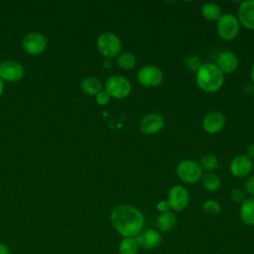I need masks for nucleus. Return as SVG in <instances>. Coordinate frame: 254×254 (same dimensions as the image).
Wrapping results in <instances>:
<instances>
[{
  "label": "nucleus",
  "instance_id": "1",
  "mask_svg": "<svg viewBox=\"0 0 254 254\" xmlns=\"http://www.w3.org/2000/svg\"><path fill=\"white\" fill-rule=\"evenodd\" d=\"M110 221L123 237H136L144 227L142 212L130 204L116 205L110 213Z\"/></svg>",
  "mask_w": 254,
  "mask_h": 254
},
{
  "label": "nucleus",
  "instance_id": "2",
  "mask_svg": "<svg viewBox=\"0 0 254 254\" xmlns=\"http://www.w3.org/2000/svg\"><path fill=\"white\" fill-rule=\"evenodd\" d=\"M197 86L204 92H215L223 84L224 74L215 64H203L196 71Z\"/></svg>",
  "mask_w": 254,
  "mask_h": 254
},
{
  "label": "nucleus",
  "instance_id": "3",
  "mask_svg": "<svg viewBox=\"0 0 254 254\" xmlns=\"http://www.w3.org/2000/svg\"><path fill=\"white\" fill-rule=\"evenodd\" d=\"M97 50L105 59H112L118 56L121 52L120 39L111 32H104L100 34L96 41Z\"/></svg>",
  "mask_w": 254,
  "mask_h": 254
},
{
  "label": "nucleus",
  "instance_id": "4",
  "mask_svg": "<svg viewBox=\"0 0 254 254\" xmlns=\"http://www.w3.org/2000/svg\"><path fill=\"white\" fill-rule=\"evenodd\" d=\"M104 90L110 95V97L122 99L130 94L131 83L125 76L112 75L105 81Z\"/></svg>",
  "mask_w": 254,
  "mask_h": 254
},
{
  "label": "nucleus",
  "instance_id": "5",
  "mask_svg": "<svg viewBox=\"0 0 254 254\" xmlns=\"http://www.w3.org/2000/svg\"><path fill=\"white\" fill-rule=\"evenodd\" d=\"M239 25V21L234 15L229 13L222 14L216 25L219 38L223 41L233 40L238 35Z\"/></svg>",
  "mask_w": 254,
  "mask_h": 254
},
{
  "label": "nucleus",
  "instance_id": "6",
  "mask_svg": "<svg viewBox=\"0 0 254 254\" xmlns=\"http://www.w3.org/2000/svg\"><path fill=\"white\" fill-rule=\"evenodd\" d=\"M176 172L178 178L187 184H194L202 177V169L199 164L190 160L181 162L177 166Z\"/></svg>",
  "mask_w": 254,
  "mask_h": 254
},
{
  "label": "nucleus",
  "instance_id": "7",
  "mask_svg": "<svg viewBox=\"0 0 254 254\" xmlns=\"http://www.w3.org/2000/svg\"><path fill=\"white\" fill-rule=\"evenodd\" d=\"M137 80L142 86L148 88L157 87L163 81V71L152 64L144 65L137 73Z\"/></svg>",
  "mask_w": 254,
  "mask_h": 254
},
{
  "label": "nucleus",
  "instance_id": "8",
  "mask_svg": "<svg viewBox=\"0 0 254 254\" xmlns=\"http://www.w3.org/2000/svg\"><path fill=\"white\" fill-rule=\"evenodd\" d=\"M47 38L38 32H31L24 36L22 40L23 49L30 55H41L47 48Z\"/></svg>",
  "mask_w": 254,
  "mask_h": 254
},
{
  "label": "nucleus",
  "instance_id": "9",
  "mask_svg": "<svg viewBox=\"0 0 254 254\" xmlns=\"http://www.w3.org/2000/svg\"><path fill=\"white\" fill-rule=\"evenodd\" d=\"M167 200L173 210L182 211L189 204L190 194L185 187L175 186L169 190Z\"/></svg>",
  "mask_w": 254,
  "mask_h": 254
},
{
  "label": "nucleus",
  "instance_id": "10",
  "mask_svg": "<svg viewBox=\"0 0 254 254\" xmlns=\"http://www.w3.org/2000/svg\"><path fill=\"white\" fill-rule=\"evenodd\" d=\"M165 126V119L159 113H149L145 115L139 124L140 131L145 135H154L160 132Z\"/></svg>",
  "mask_w": 254,
  "mask_h": 254
},
{
  "label": "nucleus",
  "instance_id": "11",
  "mask_svg": "<svg viewBox=\"0 0 254 254\" xmlns=\"http://www.w3.org/2000/svg\"><path fill=\"white\" fill-rule=\"evenodd\" d=\"M24 75L23 66L15 61H4L0 64V78L8 82L20 80Z\"/></svg>",
  "mask_w": 254,
  "mask_h": 254
},
{
  "label": "nucleus",
  "instance_id": "12",
  "mask_svg": "<svg viewBox=\"0 0 254 254\" xmlns=\"http://www.w3.org/2000/svg\"><path fill=\"white\" fill-rule=\"evenodd\" d=\"M139 247L145 250H153L157 248L162 241L161 233L155 229H146L142 230L136 237H135Z\"/></svg>",
  "mask_w": 254,
  "mask_h": 254
},
{
  "label": "nucleus",
  "instance_id": "13",
  "mask_svg": "<svg viewBox=\"0 0 254 254\" xmlns=\"http://www.w3.org/2000/svg\"><path fill=\"white\" fill-rule=\"evenodd\" d=\"M253 169V162L246 155L234 157L229 165L230 173L236 178L247 177Z\"/></svg>",
  "mask_w": 254,
  "mask_h": 254
},
{
  "label": "nucleus",
  "instance_id": "14",
  "mask_svg": "<svg viewBox=\"0 0 254 254\" xmlns=\"http://www.w3.org/2000/svg\"><path fill=\"white\" fill-rule=\"evenodd\" d=\"M237 19L246 29L254 30V0H247L239 5Z\"/></svg>",
  "mask_w": 254,
  "mask_h": 254
},
{
  "label": "nucleus",
  "instance_id": "15",
  "mask_svg": "<svg viewBox=\"0 0 254 254\" xmlns=\"http://www.w3.org/2000/svg\"><path fill=\"white\" fill-rule=\"evenodd\" d=\"M225 125V117L222 113L213 111L209 112L202 119V127L209 134H216L222 130Z\"/></svg>",
  "mask_w": 254,
  "mask_h": 254
},
{
  "label": "nucleus",
  "instance_id": "16",
  "mask_svg": "<svg viewBox=\"0 0 254 254\" xmlns=\"http://www.w3.org/2000/svg\"><path fill=\"white\" fill-rule=\"evenodd\" d=\"M215 64L223 74H230L234 72L238 66V58L235 53L225 51L218 56Z\"/></svg>",
  "mask_w": 254,
  "mask_h": 254
},
{
  "label": "nucleus",
  "instance_id": "17",
  "mask_svg": "<svg viewBox=\"0 0 254 254\" xmlns=\"http://www.w3.org/2000/svg\"><path fill=\"white\" fill-rule=\"evenodd\" d=\"M239 216L241 221L246 225H254V197L245 198L241 203Z\"/></svg>",
  "mask_w": 254,
  "mask_h": 254
},
{
  "label": "nucleus",
  "instance_id": "18",
  "mask_svg": "<svg viewBox=\"0 0 254 254\" xmlns=\"http://www.w3.org/2000/svg\"><path fill=\"white\" fill-rule=\"evenodd\" d=\"M177 224V216L172 211L162 212L157 218V227L159 232H170Z\"/></svg>",
  "mask_w": 254,
  "mask_h": 254
},
{
  "label": "nucleus",
  "instance_id": "19",
  "mask_svg": "<svg viewBox=\"0 0 254 254\" xmlns=\"http://www.w3.org/2000/svg\"><path fill=\"white\" fill-rule=\"evenodd\" d=\"M81 89L87 95H96L102 90V83L94 76H87L81 81Z\"/></svg>",
  "mask_w": 254,
  "mask_h": 254
},
{
  "label": "nucleus",
  "instance_id": "20",
  "mask_svg": "<svg viewBox=\"0 0 254 254\" xmlns=\"http://www.w3.org/2000/svg\"><path fill=\"white\" fill-rule=\"evenodd\" d=\"M201 13L202 16L210 22H217L222 16L220 7L215 3H205L201 8Z\"/></svg>",
  "mask_w": 254,
  "mask_h": 254
},
{
  "label": "nucleus",
  "instance_id": "21",
  "mask_svg": "<svg viewBox=\"0 0 254 254\" xmlns=\"http://www.w3.org/2000/svg\"><path fill=\"white\" fill-rule=\"evenodd\" d=\"M139 245L135 237H123L119 243V254H138Z\"/></svg>",
  "mask_w": 254,
  "mask_h": 254
},
{
  "label": "nucleus",
  "instance_id": "22",
  "mask_svg": "<svg viewBox=\"0 0 254 254\" xmlns=\"http://www.w3.org/2000/svg\"><path fill=\"white\" fill-rule=\"evenodd\" d=\"M201 181L203 188L208 191H215L220 188V178L212 172H208L205 175H203L201 177Z\"/></svg>",
  "mask_w": 254,
  "mask_h": 254
},
{
  "label": "nucleus",
  "instance_id": "23",
  "mask_svg": "<svg viewBox=\"0 0 254 254\" xmlns=\"http://www.w3.org/2000/svg\"><path fill=\"white\" fill-rule=\"evenodd\" d=\"M116 63L122 69H132L136 65V57L131 53H121L117 56Z\"/></svg>",
  "mask_w": 254,
  "mask_h": 254
},
{
  "label": "nucleus",
  "instance_id": "24",
  "mask_svg": "<svg viewBox=\"0 0 254 254\" xmlns=\"http://www.w3.org/2000/svg\"><path fill=\"white\" fill-rule=\"evenodd\" d=\"M199 166L201 167V169L206 170L208 172H211V171H213V170H215L217 168V166H218V159L213 154H207V155L203 156L200 159Z\"/></svg>",
  "mask_w": 254,
  "mask_h": 254
},
{
  "label": "nucleus",
  "instance_id": "25",
  "mask_svg": "<svg viewBox=\"0 0 254 254\" xmlns=\"http://www.w3.org/2000/svg\"><path fill=\"white\" fill-rule=\"evenodd\" d=\"M202 209L207 214H216L221 210V206L218 201L213 200V199H208L203 202Z\"/></svg>",
  "mask_w": 254,
  "mask_h": 254
},
{
  "label": "nucleus",
  "instance_id": "26",
  "mask_svg": "<svg viewBox=\"0 0 254 254\" xmlns=\"http://www.w3.org/2000/svg\"><path fill=\"white\" fill-rule=\"evenodd\" d=\"M185 64L186 66L191 70V71H197L199 69V67L202 65L200 60L198 57L196 56H190L186 59V62H185Z\"/></svg>",
  "mask_w": 254,
  "mask_h": 254
},
{
  "label": "nucleus",
  "instance_id": "27",
  "mask_svg": "<svg viewBox=\"0 0 254 254\" xmlns=\"http://www.w3.org/2000/svg\"><path fill=\"white\" fill-rule=\"evenodd\" d=\"M231 199L235 202L242 203L245 200V192L241 189H233L230 192Z\"/></svg>",
  "mask_w": 254,
  "mask_h": 254
},
{
  "label": "nucleus",
  "instance_id": "28",
  "mask_svg": "<svg viewBox=\"0 0 254 254\" xmlns=\"http://www.w3.org/2000/svg\"><path fill=\"white\" fill-rule=\"evenodd\" d=\"M110 95L105 91V90H101L99 93H97L95 95V99H96V102L99 104V105H105L109 102L110 100Z\"/></svg>",
  "mask_w": 254,
  "mask_h": 254
},
{
  "label": "nucleus",
  "instance_id": "29",
  "mask_svg": "<svg viewBox=\"0 0 254 254\" xmlns=\"http://www.w3.org/2000/svg\"><path fill=\"white\" fill-rule=\"evenodd\" d=\"M245 191L254 197V176H250L246 179L244 184Z\"/></svg>",
  "mask_w": 254,
  "mask_h": 254
},
{
  "label": "nucleus",
  "instance_id": "30",
  "mask_svg": "<svg viewBox=\"0 0 254 254\" xmlns=\"http://www.w3.org/2000/svg\"><path fill=\"white\" fill-rule=\"evenodd\" d=\"M170 204L168 202L167 199L165 200H160L158 203H157V209L162 213V212H166V211H169L170 210Z\"/></svg>",
  "mask_w": 254,
  "mask_h": 254
},
{
  "label": "nucleus",
  "instance_id": "31",
  "mask_svg": "<svg viewBox=\"0 0 254 254\" xmlns=\"http://www.w3.org/2000/svg\"><path fill=\"white\" fill-rule=\"evenodd\" d=\"M246 156H247L249 159H251V160L254 159V143L251 144L250 146H248Z\"/></svg>",
  "mask_w": 254,
  "mask_h": 254
},
{
  "label": "nucleus",
  "instance_id": "32",
  "mask_svg": "<svg viewBox=\"0 0 254 254\" xmlns=\"http://www.w3.org/2000/svg\"><path fill=\"white\" fill-rule=\"evenodd\" d=\"M0 254H10V249L8 245L2 242H0Z\"/></svg>",
  "mask_w": 254,
  "mask_h": 254
},
{
  "label": "nucleus",
  "instance_id": "33",
  "mask_svg": "<svg viewBox=\"0 0 254 254\" xmlns=\"http://www.w3.org/2000/svg\"><path fill=\"white\" fill-rule=\"evenodd\" d=\"M250 77H251V80H252V82L254 83V64H253V65H252V67H251V71H250Z\"/></svg>",
  "mask_w": 254,
  "mask_h": 254
},
{
  "label": "nucleus",
  "instance_id": "34",
  "mask_svg": "<svg viewBox=\"0 0 254 254\" xmlns=\"http://www.w3.org/2000/svg\"><path fill=\"white\" fill-rule=\"evenodd\" d=\"M104 66H107V67H109V66H111V64H110V59H105V61H104V64H103Z\"/></svg>",
  "mask_w": 254,
  "mask_h": 254
},
{
  "label": "nucleus",
  "instance_id": "35",
  "mask_svg": "<svg viewBox=\"0 0 254 254\" xmlns=\"http://www.w3.org/2000/svg\"><path fill=\"white\" fill-rule=\"evenodd\" d=\"M3 92V80L0 78V96L2 95Z\"/></svg>",
  "mask_w": 254,
  "mask_h": 254
},
{
  "label": "nucleus",
  "instance_id": "36",
  "mask_svg": "<svg viewBox=\"0 0 254 254\" xmlns=\"http://www.w3.org/2000/svg\"><path fill=\"white\" fill-rule=\"evenodd\" d=\"M0 64H1V63H0Z\"/></svg>",
  "mask_w": 254,
  "mask_h": 254
}]
</instances>
